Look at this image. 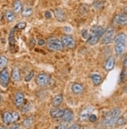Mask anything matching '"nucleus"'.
Returning <instances> with one entry per match:
<instances>
[{
	"instance_id": "1",
	"label": "nucleus",
	"mask_w": 127,
	"mask_h": 129,
	"mask_svg": "<svg viewBox=\"0 0 127 129\" xmlns=\"http://www.w3.org/2000/svg\"><path fill=\"white\" fill-rule=\"evenodd\" d=\"M120 114H121V109L120 108L116 107V108L112 109L106 115V117H104V124L108 126V127L113 126L115 124L118 117H119Z\"/></svg>"
},
{
	"instance_id": "2",
	"label": "nucleus",
	"mask_w": 127,
	"mask_h": 129,
	"mask_svg": "<svg viewBox=\"0 0 127 129\" xmlns=\"http://www.w3.org/2000/svg\"><path fill=\"white\" fill-rule=\"evenodd\" d=\"M104 33V29L101 26H94L91 29V31H90V35L88 37V43L90 45H95L97 42H98L100 37L102 36Z\"/></svg>"
},
{
	"instance_id": "3",
	"label": "nucleus",
	"mask_w": 127,
	"mask_h": 129,
	"mask_svg": "<svg viewBox=\"0 0 127 129\" xmlns=\"http://www.w3.org/2000/svg\"><path fill=\"white\" fill-rule=\"evenodd\" d=\"M47 47L50 50H53V51H59L62 50L63 49V45L62 41L58 40L56 38L54 37H51L47 40Z\"/></svg>"
},
{
	"instance_id": "4",
	"label": "nucleus",
	"mask_w": 127,
	"mask_h": 129,
	"mask_svg": "<svg viewBox=\"0 0 127 129\" xmlns=\"http://www.w3.org/2000/svg\"><path fill=\"white\" fill-rule=\"evenodd\" d=\"M115 28L113 27H108L105 31H104L102 35V43L104 44H110L115 40Z\"/></svg>"
},
{
	"instance_id": "5",
	"label": "nucleus",
	"mask_w": 127,
	"mask_h": 129,
	"mask_svg": "<svg viewBox=\"0 0 127 129\" xmlns=\"http://www.w3.org/2000/svg\"><path fill=\"white\" fill-rule=\"evenodd\" d=\"M62 42L63 46L68 49H73L76 46V41L71 35H64L62 37Z\"/></svg>"
},
{
	"instance_id": "6",
	"label": "nucleus",
	"mask_w": 127,
	"mask_h": 129,
	"mask_svg": "<svg viewBox=\"0 0 127 129\" xmlns=\"http://www.w3.org/2000/svg\"><path fill=\"white\" fill-rule=\"evenodd\" d=\"M10 83V75L7 68L4 67L3 71L0 72V84L4 88L7 87Z\"/></svg>"
},
{
	"instance_id": "7",
	"label": "nucleus",
	"mask_w": 127,
	"mask_h": 129,
	"mask_svg": "<svg viewBox=\"0 0 127 129\" xmlns=\"http://www.w3.org/2000/svg\"><path fill=\"white\" fill-rule=\"evenodd\" d=\"M36 84L38 86L44 87L48 84L49 82V76L46 74H40L36 78Z\"/></svg>"
},
{
	"instance_id": "8",
	"label": "nucleus",
	"mask_w": 127,
	"mask_h": 129,
	"mask_svg": "<svg viewBox=\"0 0 127 129\" xmlns=\"http://www.w3.org/2000/svg\"><path fill=\"white\" fill-rule=\"evenodd\" d=\"M113 22L118 25H126L127 24V15L125 13L118 14L114 17Z\"/></svg>"
},
{
	"instance_id": "9",
	"label": "nucleus",
	"mask_w": 127,
	"mask_h": 129,
	"mask_svg": "<svg viewBox=\"0 0 127 129\" xmlns=\"http://www.w3.org/2000/svg\"><path fill=\"white\" fill-rule=\"evenodd\" d=\"M14 104L17 107H20L24 102V95L22 92H17L14 95Z\"/></svg>"
},
{
	"instance_id": "10",
	"label": "nucleus",
	"mask_w": 127,
	"mask_h": 129,
	"mask_svg": "<svg viewBox=\"0 0 127 129\" xmlns=\"http://www.w3.org/2000/svg\"><path fill=\"white\" fill-rule=\"evenodd\" d=\"M93 107H85L83 110L80 112V119L82 121H85L89 118V116L91 114V112L93 111Z\"/></svg>"
},
{
	"instance_id": "11",
	"label": "nucleus",
	"mask_w": 127,
	"mask_h": 129,
	"mask_svg": "<svg viewBox=\"0 0 127 129\" xmlns=\"http://www.w3.org/2000/svg\"><path fill=\"white\" fill-rule=\"evenodd\" d=\"M64 110L58 108V107H52L50 110V116L52 118L58 119V118H61L62 117Z\"/></svg>"
},
{
	"instance_id": "12",
	"label": "nucleus",
	"mask_w": 127,
	"mask_h": 129,
	"mask_svg": "<svg viewBox=\"0 0 127 129\" xmlns=\"http://www.w3.org/2000/svg\"><path fill=\"white\" fill-rule=\"evenodd\" d=\"M64 121L66 122H70V121H72L74 118V113L73 112L70 110V109H66L64 110V113L62 117Z\"/></svg>"
},
{
	"instance_id": "13",
	"label": "nucleus",
	"mask_w": 127,
	"mask_h": 129,
	"mask_svg": "<svg viewBox=\"0 0 127 129\" xmlns=\"http://www.w3.org/2000/svg\"><path fill=\"white\" fill-rule=\"evenodd\" d=\"M54 14L55 18L58 20V21H64L66 19V13L62 9H56L54 11Z\"/></svg>"
},
{
	"instance_id": "14",
	"label": "nucleus",
	"mask_w": 127,
	"mask_h": 129,
	"mask_svg": "<svg viewBox=\"0 0 127 129\" xmlns=\"http://www.w3.org/2000/svg\"><path fill=\"white\" fill-rule=\"evenodd\" d=\"M114 66H115V59H114V57L111 56L107 59V60L105 61V63L104 65V68L105 71H110L111 70L113 69Z\"/></svg>"
},
{
	"instance_id": "15",
	"label": "nucleus",
	"mask_w": 127,
	"mask_h": 129,
	"mask_svg": "<svg viewBox=\"0 0 127 129\" xmlns=\"http://www.w3.org/2000/svg\"><path fill=\"white\" fill-rule=\"evenodd\" d=\"M115 42L127 45V35L124 33H119L115 37Z\"/></svg>"
},
{
	"instance_id": "16",
	"label": "nucleus",
	"mask_w": 127,
	"mask_h": 129,
	"mask_svg": "<svg viewBox=\"0 0 127 129\" xmlns=\"http://www.w3.org/2000/svg\"><path fill=\"white\" fill-rule=\"evenodd\" d=\"M84 88L80 83H73L72 85V91L74 94H80L84 92Z\"/></svg>"
},
{
	"instance_id": "17",
	"label": "nucleus",
	"mask_w": 127,
	"mask_h": 129,
	"mask_svg": "<svg viewBox=\"0 0 127 129\" xmlns=\"http://www.w3.org/2000/svg\"><path fill=\"white\" fill-rule=\"evenodd\" d=\"M126 45L122 43H116L115 46V51L118 56H121L123 54V52L125 49Z\"/></svg>"
},
{
	"instance_id": "18",
	"label": "nucleus",
	"mask_w": 127,
	"mask_h": 129,
	"mask_svg": "<svg viewBox=\"0 0 127 129\" xmlns=\"http://www.w3.org/2000/svg\"><path fill=\"white\" fill-rule=\"evenodd\" d=\"M62 100H63V97H62V94L55 95L53 99V100H52V102H51V106L53 107H58L59 106L61 105Z\"/></svg>"
},
{
	"instance_id": "19",
	"label": "nucleus",
	"mask_w": 127,
	"mask_h": 129,
	"mask_svg": "<svg viewBox=\"0 0 127 129\" xmlns=\"http://www.w3.org/2000/svg\"><path fill=\"white\" fill-rule=\"evenodd\" d=\"M3 122L6 124H11L13 123V114L10 112H6L3 115Z\"/></svg>"
},
{
	"instance_id": "20",
	"label": "nucleus",
	"mask_w": 127,
	"mask_h": 129,
	"mask_svg": "<svg viewBox=\"0 0 127 129\" xmlns=\"http://www.w3.org/2000/svg\"><path fill=\"white\" fill-rule=\"evenodd\" d=\"M11 77L13 81H18L20 79V72H19V69L17 67H14L12 70V73H11Z\"/></svg>"
},
{
	"instance_id": "21",
	"label": "nucleus",
	"mask_w": 127,
	"mask_h": 129,
	"mask_svg": "<svg viewBox=\"0 0 127 129\" xmlns=\"http://www.w3.org/2000/svg\"><path fill=\"white\" fill-rule=\"evenodd\" d=\"M23 9V4L20 0H16L13 3V11L16 13H20Z\"/></svg>"
},
{
	"instance_id": "22",
	"label": "nucleus",
	"mask_w": 127,
	"mask_h": 129,
	"mask_svg": "<svg viewBox=\"0 0 127 129\" xmlns=\"http://www.w3.org/2000/svg\"><path fill=\"white\" fill-rule=\"evenodd\" d=\"M91 78L94 82V84L95 85H98L101 84V82L102 81V78H101V76L98 74H92L91 75Z\"/></svg>"
},
{
	"instance_id": "23",
	"label": "nucleus",
	"mask_w": 127,
	"mask_h": 129,
	"mask_svg": "<svg viewBox=\"0 0 127 129\" xmlns=\"http://www.w3.org/2000/svg\"><path fill=\"white\" fill-rule=\"evenodd\" d=\"M5 17L7 20V21H9V22H13V21H14L15 20H16V17H15L14 13L12 11H10V10L6 11V13H5Z\"/></svg>"
},
{
	"instance_id": "24",
	"label": "nucleus",
	"mask_w": 127,
	"mask_h": 129,
	"mask_svg": "<svg viewBox=\"0 0 127 129\" xmlns=\"http://www.w3.org/2000/svg\"><path fill=\"white\" fill-rule=\"evenodd\" d=\"M33 122H34V118L33 117H29L26 119L24 120L23 121V125L25 127H31L32 124H33Z\"/></svg>"
},
{
	"instance_id": "25",
	"label": "nucleus",
	"mask_w": 127,
	"mask_h": 129,
	"mask_svg": "<svg viewBox=\"0 0 127 129\" xmlns=\"http://www.w3.org/2000/svg\"><path fill=\"white\" fill-rule=\"evenodd\" d=\"M32 13H33V10L31 8V7L27 6L23 10V11H22V15L25 17H27L29 16H31V15L32 14Z\"/></svg>"
},
{
	"instance_id": "26",
	"label": "nucleus",
	"mask_w": 127,
	"mask_h": 129,
	"mask_svg": "<svg viewBox=\"0 0 127 129\" xmlns=\"http://www.w3.org/2000/svg\"><path fill=\"white\" fill-rule=\"evenodd\" d=\"M7 63H8V59L4 56H0V68H4Z\"/></svg>"
},
{
	"instance_id": "27",
	"label": "nucleus",
	"mask_w": 127,
	"mask_h": 129,
	"mask_svg": "<svg viewBox=\"0 0 127 129\" xmlns=\"http://www.w3.org/2000/svg\"><path fill=\"white\" fill-rule=\"evenodd\" d=\"M9 41H10V45H15V39H14V29H12L10 33V37H9Z\"/></svg>"
},
{
	"instance_id": "28",
	"label": "nucleus",
	"mask_w": 127,
	"mask_h": 129,
	"mask_svg": "<svg viewBox=\"0 0 127 129\" xmlns=\"http://www.w3.org/2000/svg\"><path fill=\"white\" fill-rule=\"evenodd\" d=\"M126 121L127 120L125 118V117H118L117 120H116V122L115 124L117 125H123L126 123Z\"/></svg>"
},
{
	"instance_id": "29",
	"label": "nucleus",
	"mask_w": 127,
	"mask_h": 129,
	"mask_svg": "<svg viewBox=\"0 0 127 129\" xmlns=\"http://www.w3.org/2000/svg\"><path fill=\"white\" fill-rule=\"evenodd\" d=\"M34 71H31L30 72V73L26 76V77H25V78H24L25 81H26V82L30 81H31V80L34 78Z\"/></svg>"
},
{
	"instance_id": "30",
	"label": "nucleus",
	"mask_w": 127,
	"mask_h": 129,
	"mask_svg": "<svg viewBox=\"0 0 127 129\" xmlns=\"http://www.w3.org/2000/svg\"><path fill=\"white\" fill-rule=\"evenodd\" d=\"M126 75H127V71H126V70H125V68H124V69L122 71V73H121V74H120V82H122L125 79V78H126Z\"/></svg>"
},
{
	"instance_id": "31",
	"label": "nucleus",
	"mask_w": 127,
	"mask_h": 129,
	"mask_svg": "<svg viewBox=\"0 0 127 129\" xmlns=\"http://www.w3.org/2000/svg\"><path fill=\"white\" fill-rule=\"evenodd\" d=\"M103 5H104L103 2L100 1V0H98V1H96V2L94 3V6L96 7L97 9H101L102 7H103Z\"/></svg>"
},
{
	"instance_id": "32",
	"label": "nucleus",
	"mask_w": 127,
	"mask_h": 129,
	"mask_svg": "<svg viewBox=\"0 0 127 129\" xmlns=\"http://www.w3.org/2000/svg\"><path fill=\"white\" fill-rule=\"evenodd\" d=\"M12 114H13V123L17 122V121L19 120V117H20V116H19V114H18V113H17V112H16V111H13V112L12 113Z\"/></svg>"
},
{
	"instance_id": "33",
	"label": "nucleus",
	"mask_w": 127,
	"mask_h": 129,
	"mask_svg": "<svg viewBox=\"0 0 127 129\" xmlns=\"http://www.w3.org/2000/svg\"><path fill=\"white\" fill-rule=\"evenodd\" d=\"M25 27H26V23L20 22V23H18L17 25L15 27V28H17V29H24V28H25Z\"/></svg>"
},
{
	"instance_id": "34",
	"label": "nucleus",
	"mask_w": 127,
	"mask_h": 129,
	"mask_svg": "<svg viewBox=\"0 0 127 129\" xmlns=\"http://www.w3.org/2000/svg\"><path fill=\"white\" fill-rule=\"evenodd\" d=\"M88 120L91 121V123H94V122H95V121L97 120V116L95 114H91V115L89 116Z\"/></svg>"
},
{
	"instance_id": "35",
	"label": "nucleus",
	"mask_w": 127,
	"mask_h": 129,
	"mask_svg": "<svg viewBox=\"0 0 127 129\" xmlns=\"http://www.w3.org/2000/svg\"><path fill=\"white\" fill-rule=\"evenodd\" d=\"M82 36H83V38L84 39H87V38L89 37V34H88L87 30H84V31H82Z\"/></svg>"
},
{
	"instance_id": "36",
	"label": "nucleus",
	"mask_w": 127,
	"mask_h": 129,
	"mask_svg": "<svg viewBox=\"0 0 127 129\" xmlns=\"http://www.w3.org/2000/svg\"><path fill=\"white\" fill-rule=\"evenodd\" d=\"M44 17H45V18L47 19H50L51 17V13L50 11H46L45 13H44Z\"/></svg>"
},
{
	"instance_id": "37",
	"label": "nucleus",
	"mask_w": 127,
	"mask_h": 129,
	"mask_svg": "<svg viewBox=\"0 0 127 129\" xmlns=\"http://www.w3.org/2000/svg\"><path fill=\"white\" fill-rule=\"evenodd\" d=\"M29 107H30V105L29 104H26L24 107H23V109H22V112L23 113H25V112H27L29 110Z\"/></svg>"
},
{
	"instance_id": "38",
	"label": "nucleus",
	"mask_w": 127,
	"mask_h": 129,
	"mask_svg": "<svg viewBox=\"0 0 127 129\" xmlns=\"http://www.w3.org/2000/svg\"><path fill=\"white\" fill-rule=\"evenodd\" d=\"M123 67L125 69H127V53L125 54V57H124V60H123Z\"/></svg>"
},
{
	"instance_id": "39",
	"label": "nucleus",
	"mask_w": 127,
	"mask_h": 129,
	"mask_svg": "<svg viewBox=\"0 0 127 129\" xmlns=\"http://www.w3.org/2000/svg\"><path fill=\"white\" fill-rule=\"evenodd\" d=\"M69 128H70V129H78V128H80V127L79 125H77V124H75L72 125L71 127H70Z\"/></svg>"
},
{
	"instance_id": "40",
	"label": "nucleus",
	"mask_w": 127,
	"mask_h": 129,
	"mask_svg": "<svg viewBox=\"0 0 127 129\" xmlns=\"http://www.w3.org/2000/svg\"><path fill=\"white\" fill-rule=\"evenodd\" d=\"M44 43H45V41H44V39H39L38 40V45H40V46H41V45H44Z\"/></svg>"
},
{
	"instance_id": "41",
	"label": "nucleus",
	"mask_w": 127,
	"mask_h": 129,
	"mask_svg": "<svg viewBox=\"0 0 127 129\" xmlns=\"http://www.w3.org/2000/svg\"><path fill=\"white\" fill-rule=\"evenodd\" d=\"M35 42H36L35 39H31V41H30V44H31V47H34V46Z\"/></svg>"
},
{
	"instance_id": "42",
	"label": "nucleus",
	"mask_w": 127,
	"mask_h": 129,
	"mask_svg": "<svg viewBox=\"0 0 127 129\" xmlns=\"http://www.w3.org/2000/svg\"><path fill=\"white\" fill-rule=\"evenodd\" d=\"M64 31L66 32H67V33H70V32H71V27H64Z\"/></svg>"
},
{
	"instance_id": "43",
	"label": "nucleus",
	"mask_w": 127,
	"mask_h": 129,
	"mask_svg": "<svg viewBox=\"0 0 127 129\" xmlns=\"http://www.w3.org/2000/svg\"><path fill=\"white\" fill-rule=\"evenodd\" d=\"M56 128H58V129H65V128H67V125L61 124V125H59V126H57Z\"/></svg>"
},
{
	"instance_id": "44",
	"label": "nucleus",
	"mask_w": 127,
	"mask_h": 129,
	"mask_svg": "<svg viewBox=\"0 0 127 129\" xmlns=\"http://www.w3.org/2000/svg\"><path fill=\"white\" fill-rule=\"evenodd\" d=\"M10 128H12V129L20 128V126H19V125H17V124H15V125H13V126H11V127H10Z\"/></svg>"
},
{
	"instance_id": "45",
	"label": "nucleus",
	"mask_w": 127,
	"mask_h": 129,
	"mask_svg": "<svg viewBox=\"0 0 127 129\" xmlns=\"http://www.w3.org/2000/svg\"><path fill=\"white\" fill-rule=\"evenodd\" d=\"M124 13H125L127 15V6H125L124 8Z\"/></svg>"
},
{
	"instance_id": "46",
	"label": "nucleus",
	"mask_w": 127,
	"mask_h": 129,
	"mask_svg": "<svg viewBox=\"0 0 127 129\" xmlns=\"http://www.w3.org/2000/svg\"><path fill=\"white\" fill-rule=\"evenodd\" d=\"M124 91H125V93H127V83H126V85H125V86Z\"/></svg>"
},
{
	"instance_id": "47",
	"label": "nucleus",
	"mask_w": 127,
	"mask_h": 129,
	"mask_svg": "<svg viewBox=\"0 0 127 129\" xmlns=\"http://www.w3.org/2000/svg\"><path fill=\"white\" fill-rule=\"evenodd\" d=\"M2 18H3V14H2V13L0 12V20H2Z\"/></svg>"
},
{
	"instance_id": "48",
	"label": "nucleus",
	"mask_w": 127,
	"mask_h": 129,
	"mask_svg": "<svg viewBox=\"0 0 127 129\" xmlns=\"http://www.w3.org/2000/svg\"><path fill=\"white\" fill-rule=\"evenodd\" d=\"M0 103H1V93H0Z\"/></svg>"
}]
</instances>
